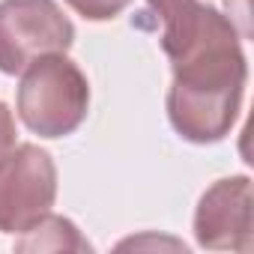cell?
Segmentation results:
<instances>
[{
	"instance_id": "cell-1",
	"label": "cell",
	"mask_w": 254,
	"mask_h": 254,
	"mask_svg": "<svg viewBox=\"0 0 254 254\" xmlns=\"http://www.w3.org/2000/svg\"><path fill=\"white\" fill-rule=\"evenodd\" d=\"M162 18V48L174 63L168 114L194 144L221 141L236 123L245 87V57L236 27L197 0H150Z\"/></svg>"
},
{
	"instance_id": "cell-2",
	"label": "cell",
	"mask_w": 254,
	"mask_h": 254,
	"mask_svg": "<svg viewBox=\"0 0 254 254\" xmlns=\"http://www.w3.org/2000/svg\"><path fill=\"white\" fill-rule=\"evenodd\" d=\"M87 105V78L63 54H45L27 66L18 87V114L30 132L42 138H63L81 126Z\"/></svg>"
},
{
	"instance_id": "cell-3",
	"label": "cell",
	"mask_w": 254,
	"mask_h": 254,
	"mask_svg": "<svg viewBox=\"0 0 254 254\" xmlns=\"http://www.w3.org/2000/svg\"><path fill=\"white\" fill-rule=\"evenodd\" d=\"M72 39L75 27L54 0L0 3V72L18 75L45 54H63Z\"/></svg>"
},
{
	"instance_id": "cell-4",
	"label": "cell",
	"mask_w": 254,
	"mask_h": 254,
	"mask_svg": "<svg viewBox=\"0 0 254 254\" xmlns=\"http://www.w3.org/2000/svg\"><path fill=\"white\" fill-rule=\"evenodd\" d=\"M57 197V171L45 150L33 144L15 147L0 162V230L24 233Z\"/></svg>"
},
{
	"instance_id": "cell-5",
	"label": "cell",
	"mask_w": 254,
	"mask_h": 254,
	"mask_svg": "<svg viewBox=\"0 0 254 254\" xmlns=\"http://www.w3.org/2000/svg\"><path fill=\"white\" fill-rule=\"evenodd\" d=\"M194 236L203 248L251 251V183L248 177L218 180L197 206Z\"/></svg>"
},
{
	"instance_id": "cell-6",
	"label": "cell",
	"mask_w": 254,
	"mask_h": 254,
	"mask_svg": "<svg viewBox=\"0 0 254 254\" xmlns=\"http://www.w3.org/2000/svg\"><path fill=\"white\" fill-rule=\"evenodd\" d=\"M24 233L27 236L18 242V251H90L87 239H81L75 224L60 215H42Z\"/></svg>"
},
{
	"instance_id": "cell-7",
	"label": "cell",
	"mask_w": 254,
	"mask_h": 254,
	"mask_svg": "<svg viewBox=\"0 0 254 254\" xmlns=\"http://www.w3.org/2000/svg\"><path fill=\"white\" fill-rule=\"evenodd\" d=\"M66 3L78 15H84L90 21H105V18L120 15L126 6H129V0H66Z\"/></svg>"
},
{
	"instance_id": "cell-8",
	"label": "cell",
	"mask_w": 254,
	"mask_h": 254,
	"mask_svg": "<svg viewBox=\"0 0 254 254\" xmlns=\"http://www.w3.org/2000/svg\"><path fill=\"white\" fill-rule=\"evenodd\" d=\"M12 150H15V123H12L9 108L0 102V162H3Z\"/></svg>"
}]
</instances>
